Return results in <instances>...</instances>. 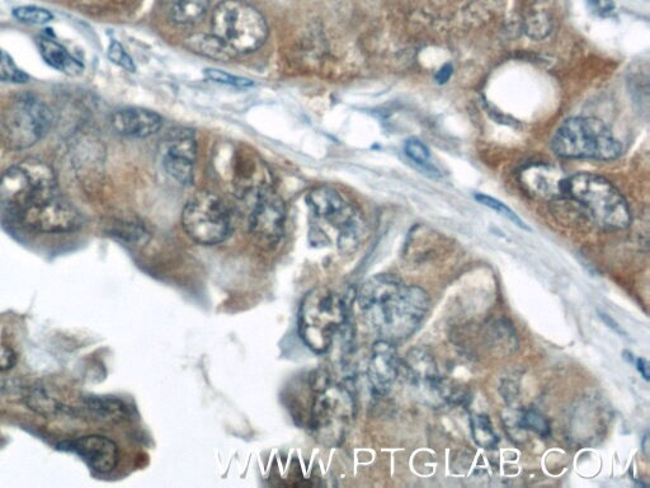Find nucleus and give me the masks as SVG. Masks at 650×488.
<instances>
[{"instance_id":"obj_20","label":"nucleus","mask_w":650,"mask_h":488,"mask_svg":"<svg viewBox=\"0 0 650 488\" xmlns=\"http://www.w3.org/2000/svg\"><path fill=\"white\" fill-rule=\"evenodd\" d=\"M210 0H174L171 18L178 26H193L204 20Z\"/></svg>"},{"instance_id":"obj_24","label":"nucleus","mask_w":650,"mask_h":488,"mask_svg":"<svg viewBox=\"0 0 650 488\" xmlns=\"http://www.w3.org/2000/svg\"><path fill=\"white\" fill-rule=\"evenodd\" d=\"M27 81L28 75L17 67L6 51L0 50V82L20 84Z\"/></svg>"},{"instance_id":"obj_30","label":"nucleus","mask_w":650,"mask_h":488,"mask_svg":"<svg viewBox=\"0 0 650 488\" xmlns=\"http://www.w3.org/2000/svg\"><path fill=\"white\" fill-rule=\"evenodd\" d=\"M549 30L550 21L548 20V17L535 14V16H532L530 20L527 21V34H535L536 37H540L548 34Z\"/></svg>"},{"instance_id":"obj_16","label":"nucleus","mask_w":650,"mask_h":488,"mask_svg":"<svg viewBox=\"0 0 650 488\" xmlns=\"http://www.w3.org/2000/svg\"><path fill=\"white\" fill-rule=\"evenodd\" d=\"M397 351L392 342L379 340L372 347L367 375L375 392L386 393L392 388L398 375Z\"/></svg>"},{"instance_id":"obj_32","label":"nucleus","mask_w":650,"mask_h":488,"mask_svg":"<svg viewBox=\"0 0 650 488\" xmlns=\"http://www.w3.org/2000/svg\"><path fill=\"white\" fill-rule=\"evenodd\" d=\"M16 363V356L6 346H0V372H6Z\"/></svg>"},{"instance_id":"obj_2","label":"nucleus","mask_w":650,"mask_h":488,"mask_svg":"<svg viewBox=\"0 0 650 488\" xmlns=\"http://www.w3.org/2000/svg\"><path fill=\"white\" fill-rule=\"evenodd\" d=\"M346 323L347 307L341 295L328 288L306 294L299 312V335L314 353H327Z\"/></svg>"},{"instance_id":"obj_28","label":"nucleus","mask_w":650,"mask_h":488,"mask_svg":"<svg viewBox=\"0 0 650 488\" xmlns=\"http://www.w3.org/2000/svg\"><path fill=\"white\" fill-rule=\"evenodd\" d=\"M108 59L113 64L119 65L120 68L127 70V72L134 73L136 70L134 60L126 53L124 46L120 42L112 41L110 48L107 51Z\"/></svg>"},{"instance_id":"obj_37","label":"nucleus","mask_w":650,"mask_h":488,"mask_svg":"<svg viewBox=\"0 0 650 488\" xmlns=\"http://www.w3.org/2000/svg\"><path fill=\"white\" fill-rule=\"evenodd\" d=\"M647 440H648V435H645V438H644V440H643V452H644L645 454L648 455V444H647Z\"/></svg>"},{"instance_id":"obj_14","label":"nucleus","mask_w":650,"mask_h":488,"mask_svg":"<svg viewBox=\"0 0 650 488\" xmlns=\"http://www.w3.org/2000/svg\"><path fill=\"white\" fill-rule=\"evenodd\" d=\"M197 148L191 134H178L169 143L164 168L174 181L183 186H190L193 181V164H195Z\"/></svg>"},{"instance_id":"obj_29","label":"nucleus","mask_w":650,"mask_h":488,"mask_svg":"<svg viewBox=\"0 0 650 488\" xmlns=\"http://www.w3.org/2000/svg\"><path fill=\"white\" fill-rule=\"evenodd\" d=\"M522 425L541 436H548L550 433L548 422L535 411L525 412L524 416H522Z\"/></svg>"},{"instance_id":"obj_8","label":"nucleus","mask_w":650,"mask_h":488,"mask_svg":"<svg viewBox=\"0 0 650 488\" xmlns=\"http://www.w3.org/2000/svg\"><path fill=\"white\" fill-rule=\"evenodd\" d=\"M53 115L49 107L34 97L13 101L0 119V138L9 149L34 147L49 133Z\"/></svg>"},{"instance_id":"obj_18","label":"nucleus","mask_w":650,"mask_h":488,"mask_svg":"<svg viewBox=\"0 0 650 488\" xmlns=\"http://www.w3.org/2000/svg\"><path fill=\"white\" fill-rule=\"evenodd\" d=\"M39 45L42 59L51 68L68 75H79L83 73V64L75 59L58 41L51 39V37H41Z\"/></svg>"},{"instance_id":"obj_36","label":"nucleus","mask_w":650,"mask_h":488,"mask_svg":"<svg viewBox=\"0 0 650 488\" xmlns=\"http://www.w3.org/2000/svg\"><path fill=\"white\" fill-rule=\"evenodd\" d=\"M624 358L629 361V363H634V358L633 354L629 353V351H624Z\"/></svg>"},{"instance_id":"obj_33","label":"nucleus","mask_w":650,"mask_h":488,"mask_svg":"<svg viewBox=\"0 0 650 488\" xmlns=\"http://www.w3.org/2000/svg\"><path fill=\"white\" fill-rule=\"evenodd\" d=\"M598 316H600V318L602 319V321H604V322L606 323V325L609 326V327L611 328L612 331H615V332L617 333V335H620V336L626 337V339H629L628 332H626V331L624 330V328L621 327V326L619 325V323H617V322L615 321L614 318H612L611 316H609V314H606V313H604V312H598Z\"/></svg>"},{"instance_id":"obj_21","label":"nucleus","mask_w":650,"mask_h":488,"mask_svg":"<svg viewBox=\"0 0 650 488\" xmlns=\"http://www.w3.org/2000/svg\"><path fill=\"white\" fill-rule=\"evenodd\" d=\"M86 408L93 419L108 422L124 421L127 417V408L116 398H89Z\"/></svg>"},{"instance_id":"obj_9","label":"nucleus","mask_w":650,"mask_h":488,"mask_svg":"<svg viewBox=\"0 0 650 488\" xmlns=\"http://www.w3.org/2000/svg\"><path fill=\"white\" fill-rule=\"evenodd\" d=\"M182 224L188 237L202 246H215L230 236L228 208L213 192L201 191L192 196L183 209Z\"/></svg>"},{"instance_id":"obj_6","label":"nucleus","mask_w":650,"mask_h":488,"mask_svg":"<svg viewBox=\"0 0 650 488\" xmlns=\"http://www.w3.org/2000/svg\"><path fill=\"white\" fill-rule=\"evenodd\" d=\"M355 414V401L341 384L323 382L315 394L310 427L314 438L327 448H336L345 439Z\"/></svg>"},{"instance_id":"obj_35","label":"nucleus","mask_w":650,"mask_h":488,"mask_svg":"<svg viewBox=\"0 0 650 488\" xmlns=\"http://www.w3.org/2000/svg\"><path fill=\"white\" fill-rule=\"evenodd\" d=\"M637 366L639 373L643 375V378L649 382L650 379V374H649V363L647 359L640 358L637 360Z\"/></svg>"},{"instance_id":"obj_13","label":"nucleus","mask_w":650,"mask_h":488,"mask_svg":"<svg viewBox=\"0 0 650 488\" xmlns=\"http://www.w3.org/2000/svg\"><path fill=\"white\" fill-rule=\"evenodd\" d=\"M64 450L78 454L94 472L107 475L119 464L120 453L111 439L101 435L83 436L63 444Z\"/></svg>"},{"instance_id":"obj_10","label":"nucleus","mask_w":650,"mask_h":488,"mask_svg":"<svg viewBox=\"0 0 650 488\" xmlns=\"http://www.w3.org/2000/svg\"><path fill=\"white\" fill-rule=\"evenodd\" d=\"M308 204L319 219L332 224L338 231V247L342 251H353L359 246L362 224L355 209L332 187H317L309 192Z\"/></svg>"},{"instance_id":"obj_25","label":"nucleus","mask_w":650,"mask_h":488,"mask_svg":"<svg viewBox=\"0 0 650 488\" xmlns=\"http://www.w3.org/2000/svg\"><path fill=\"white\" fill-rule=\"evenodd\" d=\"M475 200L479 201L480 204L488 206L494 211H497L498 214L503 215V217L511 220V222L518 225V227L525 229V231H530V228L527 227L524 220H522L512 209L508 208L506 204H503L502 201L494 199V197L478 194L475 195Z\"/></svg>"},{"instance_id":"obj_34","label":"nucleus","mask_w":650,"mask_h":488,"mask_svg":"<svg viewBox=\"0 0 650 488\" xmlns=\"http://www.w3.org/2000/svg\"><path fill=\"white\" fill-rule=\"evenodd\" d=\"M452 72H454V68H452L451 64L444 65V67L438 70L436 81L440 84L446 83L451 78Z\"/></svg>"},{"instance_id":"obj_19","label":"nucleus","mask_w":650,"mask_h":488,"mask_svg":"<svg viewBox=\"0 0 650 488\" xmlns=\"http://www.w3.org/2000/svg\"><path fill=\"white\" fill-rule=\"evenodd\" d=\"M186 45L193 53L205 56V58L226 61L237 56L214 34L193 35L188 37Z\"/></svg>"},{"instance_id":"obj_5","label":"nucleus","mask_w":650,"mask_h":488,"mask_svg":"<svg viewBox=\"0 0 650 488\" xmlns=\"http://www.w3.org/2000/svg\"><path fill=\"white\" fill-rule=\"evenodd\" d=\"M213 34L235 55L249 54L262 48L268 37V25L262 13L244 0H223L211 18Z\"/></svg>"},{"instance_id":"obj_22","label":"nucleus","mask_w":650,"mask_h":488,"mask_svg":"<svg viewBox=\"0 0 650 488\" xmlns=\"http://www.w3.org/2000/svg\"><path fill=\"white\" fill-rule=\"evenodd\" d=\"M404 152L413 163L417 164V166L423 168V170H426L427 172L433 173V175H438L436 168L433 167L432 164L430 149H428L426 144H423L421 140L416 138L407 140L404 145Z\"/></svg>"},{"instance_id":"obj_27","label":"nucleus","mask_w":650,"mask_h":488,"mask_svg":"<svg viewBox=\"0 0 650 488\" xmlns=\"http://www.w3.org/2000/svg\"><path fill=\"white\" fill-rule=\"evenodd\" d=\"M205 77L215 83L226 84V86H233L237 88H248L253 86L251 79L237 77V75L228 74L223 70L206 69Z\"/></svg>"},{"instance_id":"obj_11","label":"nucleus","mask_w":650,"mask_h":488,"mask_svg":"<svg viewBox=\"0 0 650 488\" xmlns=\"http://www.w3.org/2000/svg\"><path fill=\"white\" fill-rule=\"evenodd\" d=\"M284 201L270 186L258 187L249 214L248 225L254 241L259 246L272 248L280 242L285 229Z\"/></svg>"},{"instance_id":"obj_17","label":"nucleus","mask_w":650,"mask_h":488,"mask_svg":"<svg viewBox=\"0 0 650 488\" xmlns=\"http://www.w3.org/2000/svg\"><path fill=\"white\" fill-rule=\"evenodd\" d=\"M111 125L117 134L144 139L157 134L162 129L163 120L154 111L125 109L112 115Z\"/></svg>"},{"instance_id":"obj_3","label":"nucleus","mask_w":650,"mask_h":488,"mask_svg":"<svg viewBox=\"0 0 650 488\" xmlns=\"http://www.w3.org/2000/svg\"><path fill=\"white\" fill-rule=\"evenodd\" d=\"M565 196L581 204L601 227L625 229L631 224V211L625 197L604 177L593 173L568 177Z\"/></svg>"},{"instance_id":"obj_1","label":"nucleus","mask_w":650,"mask_h":488,"mask_svg":"<svg viewBox=\"0 0 650 488\" xmlns=\"http://www.w3.org/2000/svg\"><path fill=\"white\" fill-rule=\"evenodd\" d=\"M359 307L367 325L381 340H407L421 326L430 298L417 285H405L392 275H378L361 286Z\"/></svg>"},{"instance_id":"obj_12","label":"nucleus","mask_w":650,"mask_h":488,"mask_svg":"<svg viewBox=\"0 0 650 488\" xmlns=\"http://www.w3.org/2000/svg\"><path fill=\"white\" fill-rule=\"evenodd\" d=\"M18 215L23 225L39 233H67L80 223L78 211L58 195L36 201Z\"/></svg>"},{"instance_id":"obj_7","label":"nucleus","mask_w":650,"mask_h":488,"mask_svg":"<svg viewBox=\"0 0 650 488\" xmlns=\"http://www.w3.org/2000/svg\"><path fill=\"white\" fill-rule=\"evenodd\" d=\"M54 195V172L37 159H27L0 176V204L16 214L28 205Z\"/></svg>"},{"instance_id":"obj_31","label":"nucleus","mask_w":650,"mask_h":488,"mask_svg":"<svg viewBox=\"0 0 650 488\" xmlns=\"http://www.w3.org/2000/svg\"><path fill=\"white\" fill-rule=\"evenodd\" d=\"M588 7L597 16L607 17L614 12L615 4L612 0H587Z\"/></svg>"},{"instance_id":"obj_4","label":"nucleus","mask_w":650,"mask_h":488,"mask_svg":"<svg viewBox=\"0 0 650 488\" xmlns=\"http://www.w3.org/2000/svg\"><path fill=\"white\" fill-rule=\"evenodd\" d=\"M554 153L563 158L612 161L623 153L619 140L595 117H572L563 122L551 140Z\"/></svg>"},{"instance_id":"obj_26","label":"nucleus","mask_w":650,"mask_h":488,"mask_svg":"<svg viewBox=\"0 0 650 488\" xmlns=\"http://www.w3.org/2000/svg\"><path fill=\"white\" fill-rule=\"evenodd\" d=\"M475 441L483 448H491L497 443L496 435L493 433L491 421L487 416H477L473 424Z\"/></svg>"},{"instance_id":"obj_15","label":"nucleus","mask_w":650,"mask_h":488,"mask_svg":"<svg viewBox=\"0 0 650 488\" xmlns=\"http://www.w3.org/2000/svg\"><path fill=\"white\" fill-rule=\"evenodd\" d=\"M521 182L532 195L553 200L565 196L567 176L558 167L550 164H531L521 172Z\"/></svg>"},{"instance_id":"obj_23","label":"nucleus","mask_w":650,"mask_h":488,"mask_svg":"<svg viewBox=\"0 0 650 488\" xmlns=\"http://www.w3.org/2000/svg\"><path fill=\"white\" fill-rule=\"evenodd\" d=\"M13 16L16 20L26 25L42 26L54 20L53 13L45 8L25 6L14 9Z\"/></svg>"}]
</instances>
